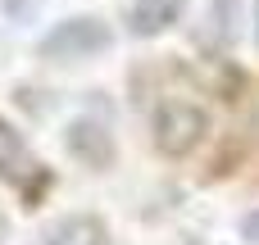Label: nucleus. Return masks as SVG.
Masks as SVG:
<instances>
[{
	"label": "nucleus",
	"mask_w": 259,
	"mask_h": 245,
	"mask_svg": "<svg viewBox=\"0 0 259 245\" xmlns=\"http://www.w3.org/2000/svg\"><path fill=\"white\" fill-rule=\"evenodd\" d=\"M109 45H114V27L96 14H73L36 41V50L46 59H87V55H100Z\"/></svg>",
	"instance_id": "obj_1"
},
{
	"label": "nucleus",
	"mask_w": 259,
	"mask_h": 245,
	"mask_svg": "<svg viewBox=\"0 0 259 245\" xmlns=\"http://www.w3.org/2000/svg\"><path fill=\"white\" fill-rule=\"evenodd\" d=\"M209 132V114L200 105H187V100H164L155 109V145L168 155V159H182L200 145V136Z\"/></svg>",
	"instance_id": "obj_2"
},
{
	"label": "nucleus",
	"mask_w": 259,
	"mask_h": 245,
	"mask_svg": "<svg viewBox=\"0 0 259 245\" xmlns=\"http://www.w3.org/2000/svg\"><path fill=\"white\" fill-rule=\"evenodd\" d=\"M64 150H68L82 168H96V173H105V168L114 164V136H109L105 123H96V118H73V123L64 127Z\"/></svg>",
	"instance_id": "obj_3"
},
{
	"label": "nucleus",
	"mask_w": 259,
	"mask_h": 245,
	"mask_svg": "<svg viewBox=\"0 0 259 245\" xmlns=\"http://www.w3.org/2000/svg\"><path fill=\"white\" fill-rule=\"evenodd\" d=\"M182 9H187V0H132L127 27H132V36H159L182 18Z\"/></svg>",
	"instance_id": "obj_4"
},
{
	"label": "nucleus",
	"mask_w": 259,
	"mask_h": 245,
	"mask_svg": "<svg viewBox=\"0 0 259 245\" xmlns=\"http://www.w3.org/2000/svg\"><path fill=\"white\" fill-rule=\"evenodd\" d=\"M46 245H109V227L96 214H68L64 223H55Z\"/></svg>",
	"instance_id": "obj_5"
},
{
	"label": "nucleus",
	"mask_w": 259,
	"mask_h": 245,
	"mask_svg": "<svg viewBox=\"0 0 259 245\" xmlns=\"http://www.w3.org/2000/svg\"><path fill=\"white\" fill-rule=\"evenodd\" d=\"M18 159H23V136L14 132V123L0 118V177H9Z\"/></svg>",
	"instance_id": "obj_6"
},
{
	"label": "nucleus",
	"mask_w": 259,
	"mask_h": 245,
	"mask_svg": "<svg viewBox=\"0 0 259 245\" xmlns=\"http://www.w3.org/2000/svg\"><path fill=\"white\" fill-rule=\"evenodd\" d=\"M241 236H246L250 245H259V209H255V214H246V218H241Z\"/></svg>",
	"instance_id": "obj_7"
},
{
	"label": "nucleus",
	"mask_w": 259,
	"mask_h": 245,
	"mask_svg": "<svg viewBox=\"0 0 259 245\" xmlns=\"http://www.w3.org/2000/svg\"><path fill=\"white\" fill-rule=\"evenodd\" d=\"M255 41H259V0H255Z\"/></svg>",
	"instance_id": "obj_8"
}]
</instances>
